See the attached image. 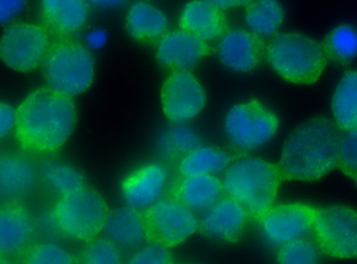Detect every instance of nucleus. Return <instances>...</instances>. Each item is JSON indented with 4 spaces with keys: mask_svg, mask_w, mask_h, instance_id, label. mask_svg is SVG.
<instances>
[{
    "mask_svg": "<svg viewBox=\"0 0 357 264\" xmlns=\"http://www.w3.org/2000/svg\"><path fill=\"white\" fill-rule=\"evenodd\" d=\"M15 134L21 146L34 152L60 148L72 134L77 109L71 97L50 86L31 91L15 110Z\"/></svg>",
    "mask_w": 357,
    "mask_h": 264,
    "instance_id": "f257e3e1",
    "label": "nucleus"
},
{
    "mask_svg": "<svg viewBox=\"0 0 357 264\" xmlns=\"http://www.w3.org/2000/svg\"><path fill=\"white\" fill-rule=\"evenodd\" d=\"M340 130L324 116L312 117L296 127L285 140L278 164L282 181H314L334 169Z\"/></svg>",
    "mask_w": 357,
    "mask_h": 264,
    "instance_id": "f03ea898",
    "label": "nucleus"
},
{
    "mask_svg": "<svg viewBox=\"0 0 357 264\" xmlns=\"http://www.w3.org/2000/svg\"><path fill=\"white\" fill-rule=\"evenodd\" d=\"M282 181L278 164L252 156L231 162L222 180L227 195L237 201L255 221L273 206Z\"/></svg>",
    "mask_w": 357,
    "mask_h": 264,
    "instance_id": "7ed1b4c3",
    "label": "nucleus"
},
{
    "mask_svg": "<svg viewBox=\"0 0 357 264\" xmlns=\"http://www.w3.org/2000/svg\"><path fill=\"white\" fill-rule=\"evenodd\" d=\"M266 56L284 79L298 84L315 83L328 60L321 43L296 32L276 34L266 45Z\"/></svg>",
    "mask_w": 357,
    "mask_h": 264,
    "instance_id": "20e7f679",
    "label": "nucleus"
},
{
    "mask_svg": "<svg viewBox=\"0 0 357 264\" xmlns=\"http://www.w3.org/2000/svg\"><path fill=\"white\" fill-rule=\"evenodd\" d=\"M41 67L48 86L70 97L84 93L93 82L92 54L80 43L68 38L50 45Z\"/></svg>",
    "mask_w": 357,
    "mask_h": 264,
    "instance_id": "39448f33",
    "label": "nucleus"
},
{
    "mask_svg": "<svg viewBox=\"0 0 357 264\" xmlns=\"http://www.w3.org/2000/svg\"><path fill=\"white\" fill-rule=\"evenodd\" d=\"M53 212L59 228L65 234L88 242L103 230L110 213L102 196L86 187L62 196Z\"/></svg>",
    "mask_w": 357,
    "mask_h": 264,
    "instance_id": "423d86ee",
    "label": "nucleus"
},
{
    "mask_svg": "<svg viewBox=\"0 0 357 264\" xmlns=\"http://www.w3.org/2000/svg\"><path fill=\"white\" fill-rule=\"evenodd\" d=\"M278 127L277 115L255 98L234 105L225 121L229 140L241 152L254 150L268 143Z\"/></svg>",
    "mask_w": 357,
    "mask_h": 264,
    "instance_id": "0eeeda50",
    "label": "nucleus"
},
{
    "mask_svg": "<svg viewBox=\"0 0 357 264\" xmlns=\"http://www.w3.org/2000/svg\"><path fill=\"white\" fill-rule=\"evenodd\" d=\"M315 243L325 254L357 258V210L333 205L319 208L312 229Z\"/></svg>",
    "mask_w": 357,
    "mask_h": 264,
    "instance_id": "6e6552de",
    "label": "nucleus"
},
{
    "mask_svg": "<svg viewBox=\"0 0 357 264\" xmlns=\"http://www.w3.org/2000/svg\"><path fill=\"white\" fill-rule=\"evenodd\" d=\"M142 215L149 242L168 248L182 243L198 229L196 215L172 196L160 199Z\"/></svg>",
    "mask_w": 357,
    "mask_h": 264,
    "instance_id": "1a4fd4ad",
    "label": "nucleus"
},
{
    "mask_svg": "<svg viewBox=\"0 0 357 264\" xmlns=\"http://www.w3.org/2000/svg\"><path fill=\"white\" fill-rule=\"evenodd\" d=\"M50 45L48 33L43 26L24 22L14 23L3 31L1 59L15 71L31 72L41 64Z\"/></svg>",
    "mask_w": 357,
    "mask_h": 264,
    "instance_id": "9d476101",
    "label": "nucleus"
},
{
    "mask_svg": "<svg viewBox=\"0 0 357 264\" xmlns=\"http://www.w3.org/2000/svg\"><path fill=\"white\" fill-rule=\"evenodd\" d=\"M317 210L301 202L273 205L259 219L261 233L267 242L278 247L305 238L312 229Z\"/></svg>",
    "mask_w": 357,
    "mask_h": 264,
    "instance_id": "9b49d317",
    "label": "nucleus"
},
{
    "mask_svg": "<svg viewBox=\"0 0 357 264\" xmlns=\"http://www.w3.org/2000/svg\"><path fill=\"white\" fill-rule=\"evenodd\" d=\"M160 100L166 118L173 123H183L202 110L206 97L194 75L187 71H174L162 86Z\"/></svg>",
    "mask_w": 357,
    "mask_h": 264,
    "instance_id": "f8f14e48",
    "label": "nucleus"
},
{
    "mask_svg": "<svg viewBox=\"0 0 357 264\" xmlns=\"http://www.w3.org/2000/svg\"><path fill=\"white\" fill-rule=\"evenodd\" d=\"M250 220L245 209L237 201L226 195L202 214L198 229L209 239L235 243L241 239Z\"/></svg>",
    "mask_w": 357,
    "mask_h": 264,
    "instance_id": "ddd939ff",
    "label": "nucleus"
},
{
    "mask_svg": "<svg viewBox=\"0 0 357 264\" xmlns=\"http://www.w3.org/2000/svg\"><path fill=\"white\" fill-rule=\"evenodd\" d=\"M211 52L205 41L183 30L176 31L161 38L156 57L162 66L173 72H189Z\"/></svg>",
    "mask_w": 357,
    "mask_h": 264,
    "instance_id": "4468645a",
    "label": "nucleus"
},
{
    "mask_svg": "<svg viewBox=\"0 0 357 264\" xmlns=\"http://www.w3.org/2000/svg\"><path fill=\"white\" fill-rule=\"evenodd\" d=\"M218 52L220 60L227 68L248 72L263 61L266 56V45L254 32L235 29L223 35Z\"/></svg>",
    "mask_w": 357,
    "mask_h": 264,
    "instance_id": "2eb2a0df",
    "label": "nucleus"
},
{
    "mask_svg": "<svg viewBox=\"0 0 357 264\" xmlns=\"http://www.w3.org/2000/svg\"><path fill=\"white\" fill-rule=\"evenodd\" d=\"M167 180V171L158 163L146 164L130 174L122 183L121 191L127 203L145 210L160 199Z\"/></svg>",
    "mask_w": 357,
    "mask_h": 264,
    "instance_id": "dca6fc26",
    "label": "nucleus"
},
{
    "mask_svg": "<svg viewBox=\"0 0 357 264\" xmlns=\"http://www.w3.org/2000/svg\"><path fill=\"white\" fill-rule=\"evenodd\" d=\"M222 182L211 174L183 176L175 183L171 196L195 215L203 214L224 196Z\"/></svg>",
    "mask_w": 357,
    "mask_h": 264,
    "instance_id": "f3484780",
    "label": "nucleus"
},
{
    "mask_svg": "<svg viewBox=\"0 0 357 264\" xmlns=\"http://www.w3.org/2000/svg\"><path fill=\"white\" fill-rule=\"evenodd\" d=\"M179 24L183 31L204 41L223 36L228 29L222 10L202 0H194L185 5Z\"/></svg>",
    "mask_w": 357,
    "mask_h": 264,
    "instance_id": "a211bd4d",
    "label": "nucleus"
},
{
    "mask_svg": "<svg viewBox=\"0 0 357 264\" xmlns=\"http://www.w3.org/2000/svg\"><path fill=\"white\" fill-rule=\"evenodd\" d=\"M102 231L107 238L124 249H136L149 243L142 212L132 206L111 212Z\"/></svg>",
    "mask_w": 357,
    "mask_h": 264,
    "instance_id": "6ab92c4d",
    "label": "nucleus"
},
{
    "mask_svg": "<svg viewBox=\"0 0 357 264\" xmlns=\"http://www.w3.org/2000/svg\"><path fill=\"white\" fill-rule=\"evenodd\" d=\"M44 22L53 33L66 37L85 24L89 14L86 0H42Z\"/></svg>",
    "mask_w": 357,
    "mask_h": 264,
    "instance_id": "aec40b11",
    "label": "nucleus"
},
{
    "mask_svg": "<svg viewBox=\"0 0 357 264\" xmlns=\"http://www.w3.org/2000/svg\"><path fill=\"white\" fill-rule=\"evenodd\" d=\"M34 225L28 211L21 205L8 204L0 211V252L10 255L20 250L31 238Z\"/></svg>",
    "mask_w": 357,
    "mask_h": 264,
    "instance_id": "412c9836",
    "label": "nucleus"
},
{
    "mask_svg": "<svg viewBox=\"0 0 357 264\" xmlns=\"http://www.w3.org/2000/svg\"><path fill=\"white\" fill-rule=\"evenodd\" d=\"M168 27L165 15L146 1H137L129 8L126 29L129 35L141 42H152L165 36Z\"/></svg>",
    "mask_w": 357,
    "mask_h": 264,
    "instance_id": "4be33fe9",
    "label": "nucleus"
},
{
    "mask_svg": "<svg viewBox=\"0 0 357 264\" xmlns=\"http://www.w3.org/2000/svg\"><path fill=\"white\" fill-rule=\"evenodd\" d=\"M35 171L23 157L6 154L0 159V192L2 198L13 199L26 194L33 187Z\"/></svg>",
    "mask_w": 357,
    "mask_h": 264,
    "instance_id": "5701e85b",
    "label": "nucleus"
},
{
    "mask_svg": "<svg viewBox=\"0 0 357 264\" xmlns=\"http://www.w3.org/2000/svg\"><path fill=\"white\" fill-rule=\"evenodd\" d=\"M332 110L341 130L357 127V70L347 72L338 83L332 98Z\"/></svg>",
    "mask_w": 357,
    "mask_h": 264,
    "instance_id": "b1692460",
    "label": "nucleus"
},
{
    "mask_svg": "<svg viewBox=\"0 0 357 264\" xmlns=\"http://www.w3.org/2000/svg\"><path fill=\"white\" fill-rule=\"evenodd\" d=\"M233 159L228 151L220 148L201 146L180 160L178 171L183 176L212 175L226 169Z\"/></svg>",
    "mask_w": 357,
    "mask_h": 264,
    "instance_id": "393cba45",
    "label": "nucleus"
},
{
    "mask_svg": "<svg viewBox=\"0 0 357 264\" xmlns=\"http://www.w3.org/2000/svg\"><path fill=\"white\" fill-rule=\"evenodd\" d=\"M284 17L278 0H251L246 4L245 20L248 27L259 36L275 34Z\"/></svg>",
    "mask_w": 357,
    "mask_h": 264,
    "instance_id": "a878e982",
    "label": "nucleus"
},
{
    "mask_svg": "<svg viewBox=\"0 0 357 264\" xmlns=\"http://www.w3.org/2000/svg\"><path fill=\"white\" fill-rule=\"evenodd\" d=\"M199 136L189 127L174 123L159 137L158 147L165 158L169 160L183 159L202 146Z\"/></svg>",
    "mask_w": 357,
    "mask_h": 264,
    "instance_id": "bb28decb",
    "label": "nucleus"
},
{
    "mask_svg": "<svg viewBox=\"0 0 357 264\" xmlns=\"http://www.w3.org/2000/svg\"><path fill=\"white\" fill-rule=\"evenodd\" d=\"M321 45L328 59L347 65L357 55V31L351 26L340 25L326 36Z\"/></svg>",
    "mask_w": 357,
    "mask_h": 264,
    "instance_id": "cd10ccee",
    "label": "nucleus"
},
{
    "mask_svg": "<svg viewBox=\"0 0 357 264\" xmlns=\"http://www.w3.org/2000/svg\"><path fill=\"white\" fill-rule=\"evenodd\" d=\"M45 181L62 196L74 193L84 187L82 175L77 170L63 163L47 160L41 165Z\"/></svg>",
    "mask_w": 357,
    "mask_h": 264,
    "instance_id": "c85d7f7f",
    "label": "nucleus"
},
{
    "mask_svg": "<svg viewBox=\"0 0 357 264\" xmlns=\"http://www.w3.org/2000/svg\"><path fill=\"white\" fill-rule=\"evenodd\" d=\"M280 263H317L320 254L317 244L305 238L291 240L280 247L277 254Z\"/></svg>",
    "mask_w": 357,
    "mask_h": 264,
    "instance_id": "c756f323",
    "label": "nucleus"
},
{
    "mask_svg": "<svg viewBox=\"0 0 357 264\" xmlns=\"http://www.w3.org/2000/svg\"><path fill=\"white\" fill-rule=\"evenodd\" d=\"M81 256L82 263L88 264H116L121 262L116 245L108 238L91 240Z\"/></svg>",
    "mask_w": 357,
    "mask_h": 264,
    "instance_id": "7c9ffc66",
    "label": "nucleus"
},
{
    "mask_svg": "<svg viewBox=\"0 0 357 264\" xmlns=\"http://www.w3.org/2000/svg\"><path fill=\"white\" fill-rule=\"evenodd\" d=\"M342 135L337 166L357 185V127Z\"/></svg>",
    "mask_w": 357,
    "mask_h": 264,
    "instance_id": "2f4dec72",
    "label": "nucleus"
},
{
    "mask_svg": "<svg viewBox=\"0 0 357 264\" xmlns=\"http://www.w3.org/2000/svg\"><path fill=\"white\" fill-rule=\"evenodd\" d=\"M73 262L71 255L52 244L38 245L30 252L26 259V263L31 264H69Z\"/></svg>",
    "mask_w": 357,
    "mask_h": 264,
    "instance_id": "473e14b6",
    "label": "nucleus"
},
{
    "mask_svg": "<svg viewBox=\"0 0 357 264\" xmlns=\"http://www.w3.org/2000/svg\"><path fill=\"white\" fill-rule=\"evenodd\" d=\"M169 248L158 242H149L130 260V263L167 264L173 263Z\"/></svg>",
    "mask_w": 357,
    "mask_h": 264,
    "instance_id": "72a5a7b5",
    "label": "nucleus"
},
{
    "mask_svg": "<svg viewBox=\"0 0 357 264\" xmlns=\"http://www.w3.org/2000/svg\"><path fill=\"white\" fill-rule=\"evenodd\" d=\"M26 0H0V22L2 25L8 23L24 8Z\"/></svg>",
    "mask_w": 357,
    "mask_h": 264,
    "instance_id": "f704fd0d",
    "label": "nucleus"
},
{
    "mask_svg": "<svg viewBox=\"0 0 357 264\" xmlns=\"http://www.w3.org/2000/svg\"><path fill=\"white\" fill-rule=\"evenodd\" d=\"M15 111L7 103L0 105V137L3 139L15 125Z\"/></svg>",
    "mask_w": 357,
    "mask_h": 264,
    "instance_id": "c9c22d12",
    "label": "nucleus"
},
{
    "mask_svg": "<svg viewBox=\"0 0 357 264\" xmlns=\"http://www.w3.org/2000/svg\"><path fill=\"white\" fill-rule=\"evenodd\" d=\"M86 40L91 48L99 49L106 43L107 34L102 29H96L89 33Z\"/></svg>",
    "mask_w": 357,
    "mask_h": 264,
    "instance_id": "e433bc0d",
    "label": "nucleus"
},
{
    "mask_svg": "<svg viewBox=\"0 0 357 264\" xmlns=\"http://www.w3.org/2000/svg\"><path fill=\"white\" fill-rule=\"evenodd\" d=\"M220 9L225 10L248 4L251 0H202Z\"/></svg>",
    "mask_w": 357,
    "mask_h": 264,
    "instance_id": "4c0bfd02",
    "label": "nucleus"
},
{
    "mask_svg": "<svg viewBox=\"0 0 357 264\" xmlns=\"http://www.w3.org/2000/svg\"><path fill=\"white\" fill-rule=\"evenodd\" d=\"M127 0H86L88 4L101 8H111L123 4Z\"/></svg>",
    "mask_w": 357,
    "mask_h": 264,
    "instance_id": "58836bf2",
    "label": "nucleus"
}]
</instances>
